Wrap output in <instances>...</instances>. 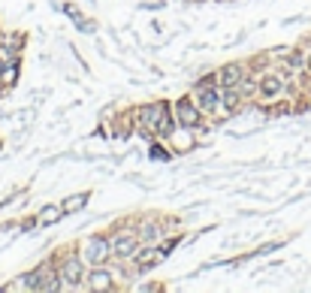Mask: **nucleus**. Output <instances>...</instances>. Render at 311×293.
Segmentation results:
<instances>
[{"label": "nucleus", "mask_w": 311, "mask_h": 293, "mask_svg": "<svg viewBox=\"0 0 311 293\" xmlns=\"http://www.w3.org/2000/svg\"><path fill=\"white\" fill-rule=\"evenodd\" d=\"M145 121H148L154 130L160 133V136H170V133H173V121H170V109H166V103L148 106V112H145Z\"/></svg>", "instance_id": "nucleus-1"}, {"label": "nucleus", "mask_w": 311, "mask_h": 293, "mask_svg": "<svg viewBox=\"0 0 311 293\" xmlns=\"http://www.w3.org/2000/svg\"><path fill=\"white\" fill-rule=\"evenodd\" d=\"M109 254H112V245H109L106 239H100V236H94V239L88 242V248H85V260L94 263V266L106 263L109 260Z\"/></svg>", "instance_id": "nucleus-2"}, {"label": "nucleus", "mask_w": 311, "mask_h": 293, "mask_svg": "<svg viewBox=\"0 0 311 293\" xmlns=\"http://www.w3.org/2000/svg\"><path fill=\"white\" fill-rule=\"evenodd\" d=\"M178 118H181V124H184V127H197L200 112H197V106H194L190 100H181V103H178Z\"/></svg>", "instance_id": "nucleus-3"}, {"label": "nucleus", "mask_w": 311, "mask_h": 293, "mask_svg": "<svg viewBox=\"0 0 311 293\" xmlns=\"http://www.w3.org/2000/svg\"><path fill=\"white\" fill-rule=\"evenodd\" d=\"M112 248H115L118 257H133V254H136V239H133V236H115Z\"/></svg>", "instance_id": "nucleus-4"}, {"label": "nucleus", "mask_w": 311, "mask_h": 293, "mask_svg": "<svg viewBox=\"0 0 311 293\" xmlns=\"http://www.w3.org/2000/svg\"><path fill=\"white\" fill-rule=\"evenodd\" d=\"M82 263L79 260H67L64 263V272H61V278L67 281V284H82Z\"/></svg>", "instance_id": "nucleus-5"}, {"label": "nucleus", "mask_w": 311, "mask_h": 293, "mask_svg": "<svg viewBox=\"0 0 311 293\" xmlns=\"http://www.w3.org/2000/svg\"><path fill=\"white\" fill-rule=\"evenodd\" d=\"M239 82H242V66L239 64L224 66V73H221V85H224V88H236Z\"/></svg>", "instance_id": "nucleus-6"}, {"label": "nucleus", "mask_w": 311, "mask_h": 293, "mask_svg": "<svg viewBox=\"0 0 311 293\" xmlns=\"http://www.w3.org/2000/svg\"><path fill=\"white\" fill-rule=\"evenodd\" d=\"M94 290H109L112 287V281H109V272H103V269H97V272H91V281H88Z\"/></svg>", "instance_id": "nucleus-7"}, {"label": "nucleus", "mask_w": 311, "mask_h": 293, "mask_svg": "<svg viewBox=\"0 0 311 293\" xmlns=\"http://www.w3.org/2000/svg\"><path fill=\"white\" fill-rule=\"evenodd\" d=\"M61 287V281H58V275L52 272H39V284H36V290H58Z\"/></svg>", "instance_id": "nucleus-8"}, {"label": "nucleus", "mask_w": 311, "mask_h": 293, "mask_svg": "<svg viewBox=\"0 0 311 293\" xmlns=\"http://www.w3.org/2000/svg\"><path fill=\"white\" fill-rule=\"evenodd\" d=\"M278 91H281V79H278V76H266V79H263V94H266V97H275Z\"/></svg>", "instance_id": "nucleus-9"}, {"label": "nucleus", "mask_w": 311, "mask_h": 293, "mask_svg": "<svg viewBox=\"0 0 311 293\" xmlns=\"http://www.w3.org/2000/svg\"><path fill=\"white\" fill-rule=\"evenodd\" d=\"M61 215H64V209H42V215H39V221L42 224H55V221H61Z\"/></svg>", "instance_id": "nucleus-10"}, {"label": "nucleus", "mask_w": 311, "mask_h": 293, "mask_svg": "<svg viewBox=\"0 0 311 293\" xmlns=\"http://www.w3.org/2000/svg\"><path fill=\"white\" fill-rule=\"evenodd\" d=\"M157 260H160V251H142V254H139V266H142V269L154 266Z\"/></svg>", "instance_id": "nucleus-11"}, {"label": "nucleus", "mask_w": 311, "mask_h": 293, "mask_svg": "<svg viewBox=\"0 0 311 293\" xmlns=\"http://www.w3.org/2000/svg\"><path fill=\"white\" fill-rule=\"evenodd\" d=\"M85 199H88V196H85V194H79V196H69L67 202H64V212H76V209H82V206H85Z\"/></svg>", "instance_id": "nucleus-12"}, {"label": "nucleus", "mask_w": 311, "mask_h": 293, "mask_svg": "<svg viewBox=\"0 0 311 293\" xmlns=\"http://www.w3.org/2000/svg\"><path fill=\"white\" fill-rule=\"evenodd\" d=\"M200 103H203V109H214V106H218V94H214V91H203Z\"/></svg>", "instance_id": "nucleus-13"}, {"label": "nucleus", "mask_w": 311, "mask_h": 293, "mask_svg": "<svg viewBox=\"0 0 311 293\" xmlns=\"http://www.w3.org/2000/svg\"><path fill=\"white\" fill-rule=\"evenodd\" d=\"M236 103H239V94H236V91H227V94H224V106H227V109H236Z\"/></svg>", "instance_id": "nucleus-14"}, {"label": "nucleus", "mask_w": 311, "mask_h": 293, "mask_svg": "<svg viewBox=\"0 0 311 293\" xmlns=\"http://www.w3.org/2000/svg\"><path fill=\"white\" fill-rule=\"evenodd\" d=\"M151 157H154V161H166L170 154H166V151H163L160 145H151Z\"/></svg>", "instance_id": "nucleus-15"}, {"label": "nucleus", "mask_w": 311, "mask_h": 293, "mask_svg": "<svg viewBox=\"0 0 311 293\" xmlns=\"http://www.w3.org/2000/svg\"><path fill=\"white\" fill-rule=\"evenodd\" d=\"M287 66H290V70H296V66H302V55H296V52H293V55L287 58Z\"/></svg>", "instance_id": "nucleus-16"}, {"label": "nucleus", "mask_w": 311, "mask_h": 293, "mask_svg": "<svg viewBox=\"0 0 311 293\" xmlns=\"http://www.w3.org/2000/svg\"><path fill=\"white\" fill-rule=\"evenodd\" d=\"M3 70H6V61H3V58H0V76H3Z\"/></svg>", "instance_id": "nucleus-17"}]
</instances>
